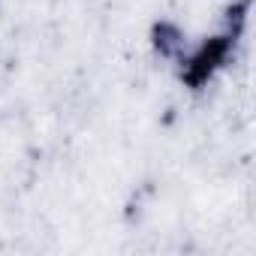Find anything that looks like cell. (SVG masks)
Listing matches in <instances>:
<instances>
[{
	"label": "cell",
	"instance_id": "1",
	"mask_svg": "<svg viewBox=\"0 0 256 256\" xmlns=\"http://www.w3.org/2000/svg\"><path fill=\"white\" fill-rule=\"evenodd\" d=\"M226 40L220 36V40H211L208 46H202V52L193 58V64H190V70H187V82L190 84H202L214 70H217V64L223 60V54H226Z\"/></svg>",
	"mask_w": 256,
	"mask_h": 256
}]
</instances>
